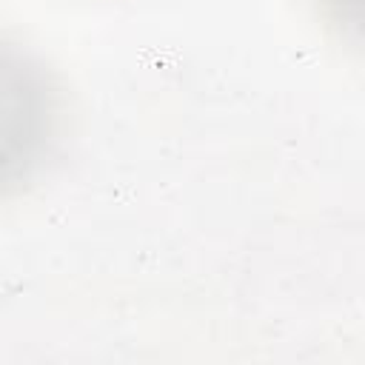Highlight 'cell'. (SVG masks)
<instances>
[{
	"mask_svg": "<svg viewBox=\"0 0 365 365\" xmlns=\"http://www.w3.org/2000/svg\"><path fill=\"white\" fill-rule=\"evenodd\" d=\"M60 125V97L46 66L0 37V197L20 191L46 163Z\"/></svg>",
	"mask_w": 365,
	"mask_h": 365,
	"instance_id": "6da1fadb",
	"label": "cell"
},
{
	"mask_svg": "<svg viewBox=\"0 0 365 365\" xmlns=\"http://www.w3.org/2000/svg\"><path fill=\"white\" fill-rule=\"evenodd\" d=\"M336 11H339V17H348L351 14V20H356V9H359V0H328Z\"/></svg>",
	"mask_w": 365,
	"mask_h": 365,
	"instance_id": "7a4b0ae2",
	"label": "cell"
}]
</instances>
